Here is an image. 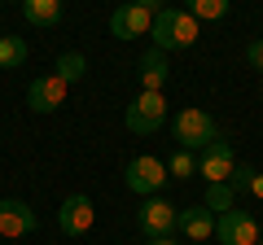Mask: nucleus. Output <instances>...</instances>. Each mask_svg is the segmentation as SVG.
I'll use <instances>...</instances> for the list:
<instances>
[{
	"instance_id": "25",
	"label": "nucleus",
	"mask_w": 263,
	"mask_h": 245,
	"mask_svg": "<svg viewBox=\"0 0 263 245\" xmlns=\"http://www.w3.org/2000/svg\"><path fill=\"white\" fill-rule=\"evenodd\" d=\"M259 241H263V228H259Z\"/></svg>"
},
{
	"instance_id": "24",
	"label": "nucleus",
	"mask_w": 263,
	"mask_h": 245,
	"mask_svg": "<svg viewBox=\"0 0 263 245\" xmlns=\"http://www.w3.org/2000/svg\"><path fill=\"white\" fill-rule=\"evenodd\" d=\"M145 245H176L171 236H154V241H145Z\"/></svg>"
},
{
	"instance_id": "7",
	"label": "nucleus",
	"mask_w": 263,
	"mask_h": 245,
	"mask_svg": "<svg viewBox=\"0 0 263 245\" xmlns=\"http://www.w3.org/2000/svg\"><path fill=\"white\" fill-rule=\"evenodd\" d=\"M176 219H180V210L171 206V201H162V197H145V206L136 210V228H141L145 241H154V236H171Z\"/></svg>"
},
{
	"instance_id": "11",
	"label": "nucleus",
	"mask_w": 263,
	"mask_h": 245,
	"mask_svg": "<svg viewBox=\"0 0 263 245\" xmlns=\"http://www.w3.org/2000/svg\"><path fill=\"white\" fill-rule=\"evenodd\" d=\"M92 223H97V206L84 197V193H75V197L62 201V210H57V228H62L66 236H84Z\"/></svg>"
},
{
	"instance_id": "14",
	"label": "nucleus",
	"mask_w": 263,
	"mask_h": 245,
	"mask_svg": "<svg viewBox=\"0 0 263 245\" xmlns=\"http://www.w3.org/2000/svg\"><path fill=\"white\" fill-rule=\"evenodd\" d=\"M22 13H27L31 27H57L62 22V0H22Z\"/></svg>"
},
{
	"instance_id": "19",
	"label": "nucleus",
	"mask_w": 263,
	"mask_h": 245,
	"mask_svg": "<svg viewBox=\"0 0 263 245\" xmlns=\"http://www.w3.org/2000/svg\"><path fill=\"white\" fill-rule=\"evenodd\" d=\"M189 13L197 22H219L228 13V0H189Z\"/></svg>"
},
{
	"instance_id": "4",
	"label": "nucleus",
	"mask_w": 263,
	"mask_h": 245,
	"mask_svg": "<svg viewBox=\"0 0 263 245\" xmlns=\"http://www.w3.org/2000/svg\"><path fill=\"white\" fill-rule=\"evenodd\" d=\"M123 179H127V189H132V193L154 197L158 189H167V162H162V158H149V153H141V158H132V162H127Z\"/></svg>"
},
{
	"instance_id": "8",
	"label": "nucleus",
	"mask_w": 263,
	"mask_h": 245,
	"mask_svg": "<svg viewBox=\"0 0 263 245\" xmlns=\"http://www.w3.org/2000/svg\"><path fill=\"white\" fill-rule=\"evenodd\" d=\"M35 228H40V219H35V210H31L27 201H18V197H5V201H0V236H5V241L31 236Z\"/></svg>"
},
{
	"instance_id": "16",
	"label": "nucleus",
	"mask_w": 263,
	"mask_h": 245,
	"mask_svg": "<svg viewBox=\"0 0 263 245\" xmlns=\"http://www.w3.org/2000/svg\"><path fill=\"white\" fill-rule=\"evenodd\" d=\"M27 62V39L22 35H5L0 39V70H18Z\"/></svg>"
},
{
	"instance_id": "23",
	"label": "nucleus",
	"mask_w": 263,
	"mask_h": 245,
	"mask_svg": "<svg viewBox=\"0 0 263 245\" xmlns=\"http://www.w3.org/2000/svg\"><path fill=\"white\" fill-rule=\"evenodd\" d=\"M136 5H141V9H149V13H158V9H162V0H136Z\"/></svg>"
},
{
	"instance_id": "1",
	"label": "nucleus",
	"mask_w": 263,
	"mask_h": 245,
	"mask_svg": "<svg viewBox=\"0 0 263 245\" xmlns=\"http://www.w3.org/2000/svg\"><path fill=\"white\" fill-rule=\"evenodd\" d=\"M197 35H202V27H197V18L189 9H171V5H162L158 13H154V27H149V39L158 53H176V48H193Z\"/></svg>"
},
{
	"instance_id": "9",
	"label": "nucleus",
	"mask_w": 263,
	"mask_h": 245,
	"mask_svg": "<svg viewBox=\"0 0 263 245\" xmlns=\"http://www.w3.org/2000/svg\"><path fill=\"white\" fill-rule=\"evenodd\" d=\"M154 27V13L141 9L136 0H127V5H119V9L110 13V35L114 39H136V35H149Z\"/></svg>"
},
{
	"instance_id": "26",
	"label": "nucleus",
	"mask_w": 263,
	"mask_h": 245,
	"mask_svg": "<svg viewBox=\"0 0 263 245\" xmlns=\"http://www.w3.org/2000/svg\"><path fill=\"white\" fill-rule=\"evenodd\" d=\"M18 5H22V0H18Z\"/></svg>"
},
{
	"instance_id": "17",
	"label": "nucleus",
	"mask_w": 263,
	"mask_h": 245,
	"mask_svg": "<svg viewBox=\"0 0 263 245\" xmlns=\"http://www.w3.org/2000/svg\"><path fill=\"white\" fill-rule=\"evenodd\" d=\"M84 75H88L84 53H62V57H57V79H62V84H79Z\"/></svg>"
},
{
	"instance_id": "15",
	"label": "nucleus",
	"mask_w": 263,
	"mask_h": 245,
	"mask_svg": "<svg viewBox=\"0 0 263 245\" xmlns=\"http://www.w3.org/2000/svg\"><path fill=\"white\" fill-rule=\"evenodd\" d=\"M202 206H206L211 215H224V210L237 206V189H233V184H206V197H202Z\"/></svg>"
},
{
	"instance_id": "2",
	"label": "nucleus",
	"mask_w": 263,
	"mask_h": 245,
	"mask_svg": "<svg viewBox=\"0 0 263 245\" xmlns=\"http://www.w3.org/2000/svg\"><path fill=\"white\" fill-rule=\"evenodd\" d=\"M171 140H176V149L202 153L211 140H219V132H215V118H211L206 110L189 105V110H180L176 118H171Z\"/></svg>"
},
{
	"instance_id": "21",
	"label": "nucleus",
	"mask_w": 263,
	"mask_h": 245,
	"mask_svg": "<svg viewBox=\"0 0 263 245\" xmlns=\"http://www.w3.org/2000/svg\"><path fill=\"white\" fill-rule=\"evenodd\" d=\"M246 62H250L254 70H263V39H254V44L246 48Z\"/></svg>"
},
{
	"instance_id": "10",
	"label": "nucleus",
	"mask_w": 263,
	"mask_h": 245,
	"mask_svg": "<svg viewBox=\"0 0 263 245\" xmlns=\"http://www.w3.org/2000/svg\"><path fill=\"white\" fill-rule=\"evenodd\" d=\"M66 92H70V84H62L57 75H40V79H31V88H27V105L35 114H53V110L66 105Z\"/></svg>"
},
{
	"instance_id": "20",
	"label": "nucleus",
	"mask_w": 263,
	"mask_h": 245,
	"mask_svg": "<svg viewBox=\"0 0 263 245\" xmlns=\"http://www.w3.org/2000/svg\"><path fill=\"white\" fill-rule=\"evenodd\" d=\"M250 179H254V167H246V162H237V171H233V179H228V184H233V189L241 193V189H250Z\"/></svg>"
},
{
	"instance_id": "13",
	"label": "nucleus",
	"mask_w": 263,
	"mask_h": 245,
	"mask_svg": "<svg viewBox=\"0 0 263 245\" xmlns=\"http://www.w3.org/2000/svg\"><path fill=\"white\" fill-rule=\"evenodd\" d=\"M167 88V53L149 48L141 57V92H162Z\"/></svg>"
},
{
	"instance_id": "22",
	"label": "nucleus",
	"mask_w": 263,
	"mask_h": 245,
	"mask_svg": "<svg viewBox=\"0 0 263 245\" xmlns=\"http://www.w3.org/2000/svg\"><path fill=\"white\" fill-rule=\"evenodd\" d=\"M250 193H254V197H263V171H254V179H250Z\"/></svg>"
},
{
	"instance_id": "12",
	"label": "nucleus",
	"mask_w": 263,
	"mask_h": 245,
	"mask_svg": "<svg viewBox=\"0 0 263 245\" xmlns=\"http://www.w3.org/2000/svg\"><path fill=\"white\" fill-rule=\"evenodd\" d=\"M176 228L189 241H206V236H215V215H211L206 206H189V210H180Z\"/></svg>"
},
{
	"instance_id": "18",
	"label": "nucleus",
	"mask_w": 263,
	"mask_h": 245,
	"mask_svg": "<svg viewBox=\"0 0 263 245\" xmlns=\"http://www.w3.org/2000/svg\"><path fill=\"white\" fill-rule=\"evenodd\" d=\"M167 175H171V179H193V175H197V153L176 149V153L167 158Z\"/></svg>"
},
{
	"instance_id": "6",
	"label": "nucleus",
	"mask_w": 263,
	"mask_h": 245,
	"mask_svg": "<svg viewBox=\"0 0 263 245\" xmlns=\"http://www.w3.org/2000/svg\"><path fill=\"white\" fill-rule=\"evenodd\" d=\"M215 241L219 245H259V223L250 219V210H224L215 219Z\"/></svg>"
},
{
	"instance_id": "3",
	"label": "nucleus",
	"mask_w": 263,
	"mask_h": 245,
	"mask_svg": "<svg viewBox=\"0 0 263 245\" xmlns=\"http://www.w3.org/2000/svg\"><path fill=\"white\" fill-rule=\"evenodd\" d=\"M123 122H127V132H136V136H154L162 122H167V96L162 92H141L127 110H123Z\"/></svg>"
},
{
	"instance_id": "5",
	"label": "nucleus",
	"mask_w": 263,
	"mask_h": 245,
	"mask_svg": "<svg viewBox=\"0 0 263 245\" xmlns=\"http://www.w3.org/2000/svg\"><path fill=\"white\" fill-rule=\"evenodd\" d=\"M237 171V153L228 140H211L206 149L197 153V175L206 179V184H228Z\"/></svg>"
}]
</instances>
